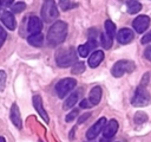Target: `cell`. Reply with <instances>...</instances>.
I'll list each match as a JSON object with an SVG mask.
<instances>
[{"instance_id": "6da1fadb", "label": "cell", "mask_w": 151, "mask_h": 142, "mask_svg": "<svg viewBox=\"0 0 151 142\" xmlns=\"http://www.w3.org/2000/svg\"><path fill=\"white\" fill-rule=\"evenodd\" d=\"M67 36V24L58 20L55 21L47 32V41L51 45H59L61 44Z\"/></svg>"}, {"instance_id": "7a4b0ae2", "label": "cell", "mask_w": 151, "mask_h": 142, "mask_svg": "<svg viewBox=\"0 0 151 142\" xmlns=\"http://www.w3.org/2000/svg\"><path fill=\"white\" fill-rule=\"evenodd\" d=\"M55 63L59 67H67L77 63V53L73 47H63L55 52Z\"/></svg>"}, {"instance_id": "3957f363", "label": "cell", "mask_w": 151, "mask_h": 142, "mask_svg": "<svg viewBox=\"0 0 151 142\" xmlns=\"http://www.w3.org/2000/svg\"><path fill=\"white\" fill-rule=\"evenodd\" d=\"M133 106H147L151 104V95L146 89V85L139 84L131 99Z\"/></svg>"}, {"instance_id": "277c9868", "label": "cell", "mask_w": 151, "mask_h": 142, "mask_svg": "<svg viewBox=\"0 0 151 142\" xmlns=\"http://www.w3.org/2000/svg\"><path fill=\"white\" fill-rule=\"evenodd\" d=\"M134 63L132 60H127V59H123V60H118L113 64L112 69H111V73L113 77L119 78L122 76H124L125 73H130L134 70Z\"/></svg>"}, {"instance_id": "5b68a950", "label": "cell", "mask_w": 151, "mask_h": 142, "mask_svg": "<svg viewBox=\"0 0 151 142\" xmlns=\"http://www.w3.org/2000/svg\"><path fill=\"white\" fill-rule=\"evenodd\" d=\"M59 15V12H58V8H57V5L54 1H45L42 4V7H41V18L44 21L46 22H52L53 20H55Z\"/></svg>"}, {"instance_id": "8992f818", "label": "cell", "mask_w": 151, "mask_h": 142, "mask_svg": "<svg viewBox=\"0 0 151 142\" xmlns=\"http://www.w3.org/2000/svg\"><path fill=\"white\" fill-rule=\"evenodd\" d=\"M76 85H77V82L73 78H64V79H60L57 83V85H55V91H57L58 97L59 98H64L71 90L74 89Z\"/></svg>"}, {"instance_id": "52a82bcc", "label": "cell", "mask_w": 151, "mask_h": 142, "mask_svg": "<svg viewBox=\"0 0 151 142\" xmlns=\"http://www.w3.org/2000/svg\"><path fill=\"white\" fill-rule=\"evenodd\" d=\"M105 124H106V118H105V117H100L92 127L88 128V130H87V133H86L87 140H94V138L98 136V134L104 129Z\"/></svg>"}, {"instance_id": "ba28073f", "label": "cell", "mask_w": 151, "mask_h": 142, "mask_svg": "<svg viewBox=\"0 0 151 142\" xmlns=\"http://www.w3.org/2000/svg\"><path fill=\"white\" fill-rule=\"evenodd\" d=\"M149 25H150V18L147 15H138L132 22V26L137 33L145 32L147 30Z\"/></svg>"}, {"instance_id": "9c48e42d", "label": "cell", "mask_w": 151, "mask_h": 142, "mask_svg": "<svg viewBox=\"0 0 151 142\" xmlns=\"http://www.w3.org/2000/svg\"><path fill=\"white\" fill-rule=\"evenodd\" d=\"M32 102H33V106H34V109L37 110V112L39 114V116H40L46 123H48V122H50V118H48V115H47L46 110L44 109L41 97H40L39 95H35V96H33Z\"/></svg>"}, {"instance_id": "30bf717a", "label": "cell", "mask_w": 151, "mask_h": 142, "mask_svg": "<svg viewBox=\"0 0 151 142\" xmlns=\"http://www.w3.org/2000/svg\"><path fill=\"white\" fill-rule=\"evenodd\" d=\"M134 38V34L132 32V30L127 28V27H124L122 30H119V32L117 33V40L119 44H123V45H126L129 43H131Z\"/></svg>"}, {"instance_id": "8fae6325", "label": "cell", "mask_w": 151, "mask_h": 142, "mask_svg": "<svg viewBox=\"0 0 151 142\" xmlns=\"http://www.w3.org/2000/svg\"><path fill=\"white\" fill-rule=\"evenodd\" d=\"M117 130H118V122H117L116 120H113V118L110 120V121L105 124V127H104L103 138H105V140H110L111 137H113V136L116 135Z\"/></svg>"}, {"instance_id": "7c38bea8", "label": "cell", "mask_w": 151, "mask_h": 142, "mask_svg": "<svg viewBox=\"0 0 151 142\" xmlns=\"http://www.w3.org/2000/svg\"><path fill=\"white\" fill-rule=\"evenodd\" d=\"M42 28V22L41 20L38 18V17H31L28 19V22H27V31L31 33V34H35V33H40Z\"/></svg>"}, {"instance_id": "4fadbf2b", "label": "cell", "mask_w": 151, "mask_h": 142, "mask_svg": "<svg viewBox=\"0 0 151 142\" xmlns=\"http://www.w3.org/2000/svg\"><path fill=\"white\" fill-rule=\"evenodd\" d=\"M9 117H11V121L12 123L18 128V129H21L22 127V122H21V116H20V111H19V108L15 103L12 104L11 106V112H9Z\"/></svg>"}, {"instance_id": "5bb4252c", "label": "cell", "mask_w": 151, "mask_h": 142, "mask_svg": "<svg viewBox=\"0 0 151 142\" xmlns=\"http://www.w3.org/2000/svg\"><path fill=\"white\" fill-rule=\"evenodd\" d=\"M1 21L5 24V26L8 28V30H15L17 27V21L13 17V14L8 11H5L2 14H1Z\"/></svg>"}, {"instance_id": "9a60e30c", "label": "cell", "mask_w": 151, "mask_h": 142, "mask_svg": "<svg viewBox=\"0 0 151 142\" xmlns=\"http://www.w3.org/2000/svg\"><path fill=\"white\" fill-rule=\"evenodd\" d=\"M101 99V88L100 86H94L91 89L90 95H88V103L92 105H97Z\"/></svg>"}, {"instance_id": "2e32d148", "label": "cell", "mask_w": 151, "mask_h": 142, "mask_svg": "<svg viewBox=\"0 0 151 142\" xmlns=\"http://www.w3.org/2000/svg\"><path fill=\"white\" fill-rule=\"evenodd\" d=\"M103 59H104V52L101 50H97V51H94L90 56V58H88V65L91 67H97L103 62Z\"/></svg>"}, {"instance_id": "e0dca14e", "label": "cell", "mask_w": 151, "mask_h": 142, "mask_svg": "<svg viewBox=\"0 0 151 142\" xmlns=\"http://www.w3.org/2000/svg\"><path fill=\"white\" fill-rule=\"evenodd\" d=\"M79 98V92H72L70 96H67V98L65 99L64 104H63V109L67 110V109H71L76 105L77 101Z\"/></svg>"}, {"instance_id": "ac0fdd59", "label": "cell", "mask_w": 151, "mask_h": 142, "mask_svg": "<svg viewBox=\"0 0 151 142\" xmlns=\"http://www.w3.org/2000/svg\"><path fill=\"white\" fill-rule=\"evenodd\" d=\"M27 41L28 44H31L32 46H35V47H39L42 45L44 43V37L41 33H35V34H31L28 38H27Z\"/></svg>"}, {"instance_id": "d6986e66", "label": "cell", "mask_w": 151, "mask_h": 142, "mask_svg": "<svg viewBox=\"0 0 151 142\" xmlns=\"http://www.w3.org/2000/svg\"><path fill=\"white\" fill-rule=\"evenodd\" d=\"M105 34L107 37H110L111 39L114 38V36H116V25L113 24V21H111V20L105 21Z\"/></svg>"}, {"instance_id": "ffe728a7", "label": "cell", "mask_w": 151, "mask_h": 142, "mask_svg": "<svg viewBox=\"0 0 151 142\" xmlns=\"http://www.w3.org/2000/svg\"><path fill=\"white\" fill-rule=\"evenodd\" d=\"M126 8H127L129 13L134 14V13H138L142 9V4L138 2V1H127L126 2Z\"/></svg>"}, {"instance_id": "44dd1931", "label": "cell", "mask_w": 151, "mask_h": 142, "mask_svg": "<svg viewBox=\"0 0 151 142\" xmlns=\"http://www.w3.org/2000/svg\"><path fill=\"white\" fill-rule=\"evenodd\" d=\"M85 71V64L83 62H77L72 65V69H71V72L73 75H80Z\"/></svg>"}, {"instance_id": "7402d4cb", "label": "cell", "mask_w": 151, "mask_h": 142, "mask_svg": "<svg viewBox=\"0 0 151 142\" xmlns=\"http://www.w3.org/2000/svg\"><path fill=\"white\" fill-rule=\"evenodd\" d=\"M133 121H134L136 124H143V123H145L147 121V116H146L145 112L138 111V112H136V115L133 117Z\"/></svg>"}, {"instance_id": "603a6c76", "label": "cell", "mask_w": 151, "mask_h": 142, "mask_svg": "<svg viewBox=\"0 0 151 142\" xmlns=\"http://www.w3.org/2000/svg\"><path fill=\"white\" fill-rule=\"evenodd\" d=\"M59 6H60V8L63 9V11H68V9H71V8H74V7H77V4H74V2H71V1H60L59 2Z\"/></svg>"}, {"instance_id": "cb8c5ba5", "label": "cell", "mask_w": 151, "mask_h": 142, "mask_svg": "<svg viewBox=\"0 0 151 142\" xmlns=\"http://www.w3.org/2000/svg\"><path fill=\"white\" fill-rule=\"evenodd\" d=\"M112 40L113 39H111L110 37H107L105 33L101 34V45H103L104 49H110L112 46Z\"/></svg>"}, {"instance_id": "d4e9b609", "label": "cell", "mask_w": 151, "mask_h": 142, "mask_svg": "<svg viewBox=\"0 0 151 142\" xmlns=\"http://www.w3.org/2000/svg\"><path fill=\"white\" fill-rule=\"evenodd\" d=\"M25 8H26V5H25V2H21V1L14 2V4L12 5V11H13L14 13H20V12H22Z\"/></svg>"}, {"instance_id": "484cf974", "label": "cell", "mask_w": 151, "mask_h": 142, "mask_svg": "<svg viewBox=\"0 0 151 142\" xmlns=\"http://www.w3.org/2000/svg\"><path fill=\"white\" fill-rule=\"evenodd\" d=\"M77 50H78V53H79L80 57H86V56L88 54V52H90V49H88V46H87L86 44L79 45Z\"/></svg>"}, {"instance_id": "4316f807", "label": "cell", "mask_w": 151, "mask_h": 142, "mask_svg": "<svg viewBox=\"0 0 151 142\" xmlns=\"http://www.w3.org/2000/svg\"><path fill=\"white\" fill-rule=\"evenodd\" d=\"M6 72L0 70V91H4L5 85H6Z\"/></svg>"}, {"instance_id": "83f0119b", "label": "cell", "mask_w": 151, "mask_h": 142, "mask_svg": "<svg viewBox=\"0 0 151 142\" xmlns=\"http://www.w3.org/2000/svg\"><path fill=\"white\" fill-rule=\"evenodd\" d=\"M77 116H78V110H77V109H73L68 115H66L65 121H66V122H72Z\"/></svg>"}, {"instance_id": "f1b7e54d", "label": "cell", "mask_w": 151, "mask_h": 142, "mask_svg": "<svg viewBox=\"0 0 151 142\" xmlns=\"http://www.w3.org/2000/svg\"><path fill=\"white\" fill-rule=\"evenodd\" d=\"M6 37H7L6 31L4 30V27H1V26H0V49L2 47V45H4L5 40H6Z\"/></svg>"}, {"instance_id": "f546056e", "label": "cell", "mask_w": 151, "mask_h": 142, "mask_svg": "<svg viewBox=\"0 0 151 142\" xmlns=\"http://www.w3.org/2000/svg\"><path fill=\"white\" fill-rule=\"evenodd\" d=\"M140 41H142V44H149V43H151V31H149V32L140 39Z\"/></svg>"}, {"instance_id": "4dcf8cb0", "label": "cell", "mask_w": 151, "mask_h": 142, "mask_svg": "<svg viewBox=\"0 0 151 142\" xmlns=\"http://www.w3.org/2000/svg\"><path fill=\"white\" fill-rule=\"evenodd\" d=\"M144 57H145L147 60L151 62V46H147V47L145 49V51H144Z\"/></svg>"}, {"instance_id": "1f68e13d", "label": "cell", "mask_w": 151, "mask_h": 142, "mask_svg": "<svg viewBox=\"0 0 151 142\" xmlns=\"http://www.w3.org/2000/svg\"><path fill=\"white\" fill-rule=\"evenodd\" d=\"M91 116V114L90 112H86V114H84V115H81L80 117H79V120H78V124H81L84 121H86L88 117Z\"/></svg>"}, {"instance_id": "d6a6232c", "label": "cell", "mask_w": 151, "mask_h": 142, "mask_svg": "<svg viewBox=\"0 0 151 142\" xmlns=\"http://www.w3.org/2000/svg\"><path fill=\"white\" fill-rule=\"evenodd\" d=\"M90 106H91V104L88 103L87 99H83L80 102V108H90Z\"/></svg>"}, {"instance_id": "836d02e7", "label": "cell", "mask_w": 151, "mask_h": 142, "mask_svg": "<svg viewBox=\"0 0 151 142\" xmlns=\"http://www.w3.org/2000/svg\"><path fill=\"white\" fill-rule=\"evenodd\" d=\"M9 5H12V0H6V1L1 0L0 1V6H9Z\"/></svg>"}, {"instance_id": "e575fe53", "label": "cell", "mask_w": 151, "mask_h": 142, "mask_svg": "<svg viewBox=\"0 0 151 142\" xmlns=\"http://www.w3.org/2000/svg\"><path fill=\"white\" fill-rule=\"evenodd\" d=\"M0 142H6V141H5V138H4V137H1V136H0Z\"/></svg>"}, {"instance_id": "d590c367", "label": "cell", "mask_w": 151, "mask_h": 142, "mask_svg": "<svg viewBox=\"0 0 151 142\" xmlns=\"http://www.w3.org/2000/svg\"><path fill=\"white\" fill-rule=\"evenodd\" d=\"M107 141H109V140H105V138H103V140H101L100 142H107Z\"/></svg>"}, {"instance_id": "8d00e7d4", "label": "cell", "mask_w": 151, "mask_h": 142, "mask_svg": "<svg viewBox=\"0 0 151 142\" xmlns=\"http://www.w3.org/2000/svg\"><path fill=\"white\" fill-rule=\"evenodd\" d=\"M39 142H41V141H39Z\"/></svg>"}]
</instances>
